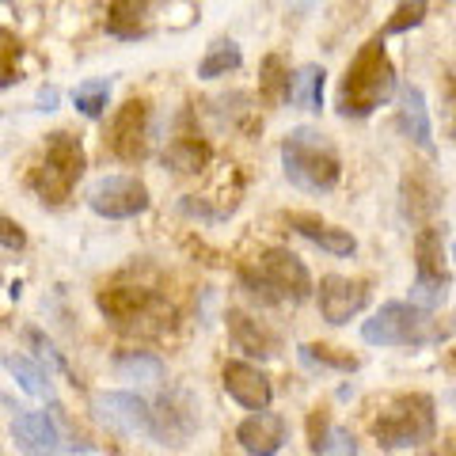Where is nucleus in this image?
<instances>
[{"label": "nucleus", "mask_w": 456, "mask_h": 456, "mask_svg": "<svg viewBox=\"0 0 456 456\" xmlns=\"http://www.w3.org/2000/svg\"><path fill=\"white\" fill-rule=\"evenodd\" d=\"M437 434V403L426 392H403L388 399V407L373 419V437L380 449L426 445Z\"/></svg>", "instance_id": "obj_6"}, {"label": "nucleus", "mask_w": 456, "mask_h": 456, "mask_svg": "<svg viewBox=\"0 0 456 456\" xmlns=\"http://www.w3.org/2000/svg\"><path fill=\"white\" fill-rule=\"evenodd\" d=\"M114 369H118L122 380H164V362L149 350H126L114 358Z\"/></svg>", "instance_id": "obj_28"}, {"label": "nucleus", "mask_w": 456, "mask_h": 456, "mask_svg": "<svg viewBox=\"0 0 456 456\" xmlns=\"http://www.w3.org/2000/svg\"><path fill=\"white\" fill-rule=\"evenodd\" d=\"M415 266H419V278H426V281H452L437 228H422L419 232V240H415Z\"/></svg>", "instance_id": "obj_22"}, {"label": "nucleus", "mask_w": 456, "mask_h": 456, "mask_svg": "<svg viewBox=\"0 0 456 456\" xmlns=\"http://www.w3.org/2000/svg\"><path fill=\"white\" fill-rule=\"evenodd\" d=\"M194 430H198V407L191 392L167 388L152 403V437L160 445H187Z\"/></svg>", "instance_id": "obj_10"}, {"label": "nucleus", "mask_w": 456, "mask_h": 456, "mask_svg": "<svg viewBox=\"0 0 456 456\" xmlns=\"http://www.w3.org/2000/svg\"><path fill=\"white\" fill-rule=\"evenodd\" d=\"M221 384H224V392L232 395L244 411H270L274 388H270V377L263 373L259 365H251V362H224Z\"/></svg>", "instance_id": "obj_16"}, {"label": "nucleus", "mask_w": 456, "mask_h": 456, "mask_svg": "<svg viewBox=\"0 0 456 456\" xmlns=\"http://www.w3.org/2000/svg\"><path fill=\"white\" fill-rule=\"evenodd\" d=\"M107 103H110V80H80L73 88V107L84 114V118H103L107 114Z\"/></svg>", "instance_id": "obj_29"}, {"label": "nucleus", "mask_w": 456, "mask_h": 456, "mask_svg": "<svg viewBox=\"0 0 456 456\" xmlns=\"http://www.w3.org/2000/svg\"><path fill=\"white\" fill-rule=\"evenodd\" d=\"M323 69L320 65H301L293 73V88H289V103L316 114L323 107Z\"/></svg>", "instance_id": "obj_25"}, {"label": "nucleus", "mask_w": 456, "mask_h": 456, "mask_svg": "<svg viewBox=\"0 0 456 456\" xmlns=\"http://www.w3.org/2000/svg\"><path fill=\"white\" fill-rule=\"evenodd\" d=\"M316 301H320V316L331 323V327H342V323H350L354 316H362V312H365V305H369V285L358 281V278L327 274L316 285Z\"/></svg>", "instance_id": "obj_12"}, {"label": "nucleus", "mask_w": 456, "mask_h": 456, "mask_svg": "<svg viewBox=\"0 0 456 456\" xmlns=\"http://www.w3.org/2000/svg\"><path fill=\"white\" fill-rule=\"evenodd\" d=\"M164 164L171 171H179V175H194V171H202L209 164V145L198 134L191 130H179L175 137L167 141L164 149Z\"/></svg>", "instance_id": "obj_21"}, {"label": "nucleus", "mask_w": 456, "mask_h": 456, "mask_svg": "<svg viewBox=\"0 0 456 456\" xmlns=\"http://www.w3.org/2000/svg\"><path fill=\"white\" fill-rule=\"evenodd\" d=\"M228 338H232L236 350H244L248 358H259V362H274L285 350V342H281V335L274 331V327H270L266 320H259V316H251V312H244V308L228 312Z\"/></svg>", "instance_id": "obj_13"}, {"label": "nucleus", "mask_w": 456, "mask_h": 456, "mask_svg": "<svg viewBox=\"0 0 456 456\" xmlns=\"http://www.w3.org/2000/svg\"><path fill=\"white\" fill-rule=\"evenodd\" d=\"M285 224L293 228L297 236H305L308 244L323 248L327 255H335V259H350L354 251H358V240L350 236V228H338V224H327L320 217H312V213H289Z\"/></svg>", "instance_id": "obj_17"}, {"label": "nucleus", "mask_w": 456, "mask_h": 456, "mask_svg": "<svg viewBox=\"0 0 456 456\" xmlns=\"http://www.w3.org/2000/svg\"><path fill=\"white\" fill-rule=\"evenodd\" d=\"M301 362L308 369H327V373H354L362 362L342 346H327V342H305L301 346Z\"/></svg>", "instance_id": "obj_26"}, {"label": "nucleus", "mask_w": 456, "mask_h": 456, "mask_svg": "<svg viewBox=\"0 0 456 456\" xmlns=\"http://www.w3.org/2000/svg\"><path fill=\"white\" fill-rule=\"evenodd\" d=\"M84 167H88L84 141L69 130H53L46 137V149H42L38 164L31 167V191L38 194L42 206H65L77 191Z\"/></svg>", "instance_id": "obj_5"}, {"label": "nucleus", "mask_w": 456, "mask_h": 456, "mask_svg": "<svg viewBox=\"0 0 456 456\" xmlns=\"http://www.w3.org/2000/svg\"><path fill=\"white\" fill-rule=\"evenodd\" d=\"M0 248L4 251H23L27 248V232L12 217H0Z\"/></svg>", "instance_id": "obj_32"}, {"label": "nucleus", "mask_w": 456, "mask_h": 456, "mask_svg": "<svg viewBox=\"0 0 456 456\" xmlns=\"http://www.w3.org/2000/svg\"><path fill=\"white\" fill-rule=\"evenodd\" d=\"M95 305L114 327H137L160 308V293L145 281H110L95 293Z\"/></svg>", "instance_id": "obj_9"}, {"label": "nucleus", "mask_w": 456, "mask_h": 456, "mask_svg": "<svg viewBox=\"0 0 456 456\" xmlns=\"http://www.w3.org/2000/svg\"><path fill=\"white\" fill-rule=\"evenodd\" d=\"M456 331V316L441 323L434 312L411 301H388L362 323V338L369 346H434Z\"/></svg>", "instance_id": "obj_4"}, {"label": "nucleus", "mask_w": 456, "mask_h": 456, "mask_svg": "<svg viewBox=\"0 0 456 456\" xmlns=\"http://www.w3.org/2000/svg\"><path fill=\"white\" fill-rule=\"evenodd\" d=\"M244 65V53L232 38H217L213 46L206 50V57L198 61V80H217V77H228Z\"/></svg>", "instance_id": "obj_24"}, {"label": "nucleus", "mask_w": 456, "mask_h": 456, "mask_svg": "<svg viewBox=\"0 0 456 456\" xmlns=\"http://www.w3.org/2000/svg\"><path fill=\"white\" fill-rule=\"evenodd\" d=\"M149 187L141 183L137 175H103L88 191V206L95 217H107V221H130L141 217L149 209Z\"/></svg>", "instance_id": "obj_8"}, {"label": "nucleus", "mask_w": 456, "mask_h": 456, "mask_svg": "<svg viewBox=\"0 0 456 456\" xmlns=\"http://www.w3.org/2000/svg\"><path fill=\"white\" fill-rule=\"evenodd\" d=\"M20 61H23V42L0 27V84L20 80Z\"/></svg>", "instance_id": "obj_31"}, {"label": "nucleus", "mask_w": 456, "mask_h": 456, "mask_svg": "<svg viewBox=\"0 0 456 456\" xmlns=\"http://www.w3.org/2000/svg\"><path fill=\"white\" fill-rule=\"evenodd\" d=\"M395 88L399 80H395L388 46H384L380 35H373L354 53V61L338 80V114L342 118H369L377 107H384L395 95Z\"/></svg>", "instance_id": "obj_1"}, {"label": "nucleus", "mask_w": 456, "mask_h": 456, "mask_svg": "<svg viewBox=\"0 0 456 456\" xmlns=\"http://www.w3.org/2000/svg\"><path fill=\"white\" fill-rule=\"evenodd\" d=\"M95 411L118 434H149L152 437V403L137 392H99Z\"/></svg>", "instance_id": "obj_14"}, {"label": "nucleus", "mask_w": 456, "mask_h": 456, "mask_svg": "<svg viewBox=\"0 0 456 456\" xmlns=\"http://www.w3.org/2000/svg\"><path fill=\"white\" fill-rule=\"evenodd\" d=\"M12 441L23 456H57L65 449L61 426L50 411H31V407H16L12 411Z\"/></svg>", "instance_id": "obj_11"}, {"label": "nucleus", "mask_w": 456, "mask_h": 456, "mask_svg": "<svg viewBox=\"0 0 456 456\" xmlns=\"http://www.w3.org/2000/svg\"><path fill=\"white\" fill-rule=\"evenodd\" d=\"M240 285L266 305H301L316 293L308 266L289 248H266L248 266H240Z\"/></svg>", "instance_id": "obj_3"}, {"label": "nucleus", "mask_w": 456, "mask_h": 456, "mask_svg": "<svg viewBox=\"0 0 456 456\" xmlns=\"http://www.w3.org/2000/svg\"><path fill=\"white\" fill-rule=\"evenodd\" d=\"M103 145L110 149L114 160L122 164H141L152 149V114H149V99H126L118 114L107 126Z\"/></svg>", "instance_id": "obj_7"}, {"label": "nucleus", "mask_w": 456, "mask_h": 456, "mask_svg": "<svg viewBox=\"0 0 456 456\" xmlns=\"http://www.w3.org/2000/svg\"><path fill=\"white\" fill-rule=\"evenodd\" d=\"M164 0H110L107 8V35L122 42H137L152 31V8Z\"/></svg>", "instance_id": "obj_18"}, {"label": "nucleus", "mask_w": 456, "mask_h": 456, "mask_svg": "<svg viewBox=\"0 0 456 456\" xmlns=\"http://www.w3.org/2000/svg\"><path fill=\"white\" fill-rule=\"evenodd\" d=\"M236 441L248 456H278L289 441V422L278 411H251V415L236 426Z\"/></svg>", "instance_id": "obj_15"}, {"label": "nucleus", "mask_w": 456, "mask_h": 456, "mask_svg": "<svg viewBox=\"0 0 456 456\" xmlns=\"http://www.w3.org/2000/svg\"><path fill=\"white\" fill-rule=\"evenodd\" d=\"M289 88H293L289 65H285L278 53H266L263 65H259V95H263V103H266V107L289 103Z\"/></svg>", "instance_id": "obj_23"}, {"label": "nucleus", "mask_w": 456, "mask_h": 456, "mask_svg": "<svg viewBox=\"0 0 456 456\" xmlns=\"http://www.w3.org/2000/svg\"><path fill=\"white\" fill-rule=\"evenodd\" d=\"M0 365H4L8 373L20 380V388H23V392H31V395H46V399H50L53 384H50V373H46L42 365H35L31 358H23V354H4V358H0Z\"/></svg>", "instance_id": "obj_27"}, {"label": "nucleus", "mask_w": 456, "mask_h": 456, "mask_svg": "<svg viewBox=\"0 0 456 456\" xmlns=\"http://www.w3.org/2000/svg\"><path fill=\"white\" fill-rule=\"evenodd\" d=\"M308 449L312 456H358V441L350 430L331 422L327 411H312L308 415Z\"/></svg>", "instance_id": "obj_20"}, {"label": "nucleus", "mask_w": 456, "mask_h": 456, "mask_svg": "<svg viewBox=\"0 0 456 456\" xmlns=\"http://www.w3.org/2000/svg\"><path fill=\"white\" fill-rule=\"evenodd\" d=\"M38 103H42V110H53V103H57V92H53V88H46V92L38 95Z\"/></svg>", "instance_id": "obj_33"}, {"label": "nucleus", "mask_w": 456, "mask_h": 456, "mask_svg": "<svg viewBox=\"0 0 456 456\" xmlns=\"http://www.w3.org/2000/svg\"><path fill=\"white\" fill-rule=\"evenodd\" d=\"M281 171L297 191L327 194L338 187L342 160L327 134H320L316 126H297L281 141Z\"/></svg>", "instance_id": "obj_2"}, {"label": "nucleus", "mask_w": 456, "mask_h": 456, "mask_svg": "<svg viewBox=\"0 0 456 456\" xmlns=\"http://www.w3.org/2000/svg\"><path fill=\"white\" fill-rule=\"evenodd\" d=\"M426 12H430V0H399L395 12H392V20L384 23V35H407V31H415V27H422Z\"/></svg>", "instance_id": "obj_30"}, {"label": "nucleus", "mask_w": 456, "mask_h": 456, "mask_svg": "<svg viewBox=\"0 0 456 456\" xmlns=\"http://www.w3.org/2000/svg\"><path fill=\"white\" fill-rule=\"evenodd\" d=\"M399 130H403L422 152H434V126H430V107H426V95L415 84H407L399 92Z\"/></svg>", "instance_id": "obj_19"}]
</instances>
